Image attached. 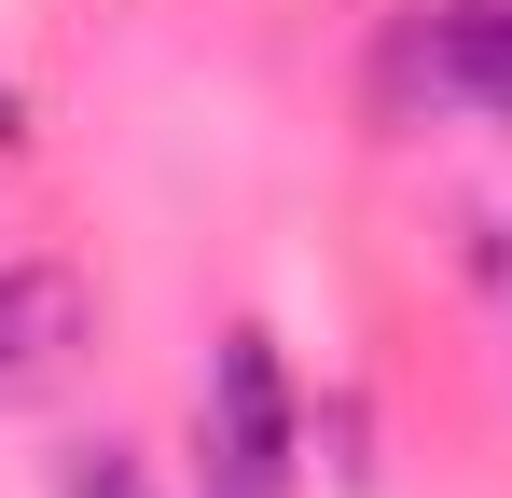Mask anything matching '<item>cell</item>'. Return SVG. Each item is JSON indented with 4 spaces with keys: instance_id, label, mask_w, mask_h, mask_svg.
Returning a JSON list of instances; mask_svg holds the SVG:
<instances>
[{
    "instance_id": "obj_5",
    "label": "cell",
    "mask_w": 512,
    "mask_h": 498,
    "mask_svg": "<svg viewBox=\"0 0 512 498\" xmlns=\"http://www.w3.org/2000/svg\"><path fill=\"white\" fill-rule=\"evenodd\" d=\"M14 139H28V97H14V70H0V153H14Z\"/></svg>"
},
{
    "instance_id": "obj_2",
    "label": "cell",
    "mask_w": 512,
    "mask_h": 498,
    "mask_svg": "<svg viewBox=\"0 0 512 498\" xmlns=\"http://www.w3.org/2000/svg\"><path fill=\"white\" fill-rule=\"evenodd\" d=\"M84 277H56V263H0V388H56L70 360H84Z\"/></svg>"
},
{
    "instance_id": "obj_4",
    "label": "cell",
    "mask_w": 512,
    "mask_h": 498,
    "mask_svg": "<svg viewBox=\"0 0 512 498\" xmlns=\"http://www.w3.org/2000/svg\"><path fill=\"white\" fill-rule=\"evenodd\" d=\"M70 498H139V471H125L111 443H84V471H70Z\"/></svg>"
},
{
    "instance_id": "obj_1",
    "label": "cell",
    "mask_w": 512,
    "mask_h": 498,
    "mask_svg": "<svg viewBox=\"0 0 512 498\" xmlns=\"http://www.w3.org/2000/svg\"><path fill=\"white\" fill-rule=\"evenodd\" d=\"M291 457H305L291 360H277V332L236 319L208 346V498H291Z\"/></svg>"
},
{
    "instance_id": "obj_3",
    "label": "cell",
    "mask_w": 512,
    "mask_h": 498,
    "mask_svg": "<svg viewBox=\"0 0 512 498\" xmlns=\"http://www.w3.org/2000/svg\"><path fill=\"white\" fill-rule=\"evenodd\" d=\"M429 83L471 97L485 125H512V0H443V28H429Z\"/></svg>"
}]
</instances>
